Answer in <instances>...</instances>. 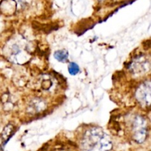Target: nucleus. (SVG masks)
Segmentation results:
<instances>
[{
    "label": "nucleus",
    "instance_id": "f257e3e1",
    "mask_svg": "<svg viewBox=\"0 0 151 151\" xmlns=\"http://www.w3.org/2000/svg\"><path fill=\"white\" fill-rule=\"evenodd\" d=\"M81 148L83 151H110L112 142L102 129L93 127L87 130L83 136Z\"/></svg>",
    "mask_w": 151,
    "mask_h": 151
},
{
    "label": "nucleus",
    "instance_id": "f03ea898",
    "mask_svg": "<svg viewBox=\"0 0 151 151\" xmlns=\"http://www.w3.org/2000/svg\"><path fill=\"white\" fill-rule=\"evenodd\" d=\"M131 130L133 139L137 143H143L146 140L148 132L146 119L140 115H136L131 121Z\"/></svg>",
    "mask_w": 151,
    "mask_h": 151
},
{
    "label": "nucleus",
    "instance_id": "7ed1b4c3",
    "mask_svg": "<svg viewBox=\"0 0 151 151\" xmlns=\"http://www.w3.org/2000/svg\"><path fill=\"white\" fill-rule=\"evenodd\" d=\"M150 87V81H147L142 83L137 89L136 96H137V100L142 106H150L151 100Z\"/></svg>",
    "mask_w": 151,
    "mask_h": 151
},
{
    "label": "nucleus",
    "instance_id": "20e7f679",
    "mask_svg": "<svg viewBox=\"0 0 151 151\" xmlns=\"http://www.w3.org/2000/svg\"><path fill=\"white\" fill-rule=\"evenodd\" d=\"M150 69V62L143 56L134 59L132 64H131V70L135 73H141L148 71Z\"/></svg>",
    "mask_w": 151,
    "mask_h": 151
},
{
    "label": "nucleus",
    "instance_id": "39448f33",
    "mask_svg": "<svg viewBox=\"0 0 151 151\" xmlns=\"http://www.w3.org/2000/svg\"><path fill=\"white\" fill-rule=\"evenodd\" d=\"M54 57L58 62H66L68 60L69 53L65 50H58L55 52Z\"/></svg>",
    "mask_w": 151,
    "mask_h": 151
},
{
    "label": "nucleus",
    "instance_id": "423d86ee",
    "mask_svg": "<svg viewBox=\"0 0 151 151\" xmlns=\"http://www.w3.org/2000/svg\"><path fill=\"white\" fill-rule=\"evenodd\" d=\"M13 127L11 124H8L7 127L4 128V131H3L2 135H1V137H2V140L4 143H5L6 142H7V140L9 139V138H10V136H12L11 134H13Z\"/></svg>",
    "mask_w": 151,
    "mask_h": 151
},
{
    "label": "nucleus",
    "instance_id": "0eeeda50",
    "mask_svg": "<svg viewBox=\"0 0 151 151\" xmlns=\"http://www.w3.org/2000/svg\"><path fill=\"white\" fill-rule=\"evenodd\" d=\"M68 71H69L71 75H77L80 71L79 66L75 62H71V63L69 64V66H68Z\"/></svg>",
    "mask_w": 151,
    "mask_h": 151
}]
</instances>
